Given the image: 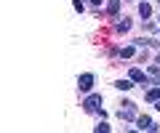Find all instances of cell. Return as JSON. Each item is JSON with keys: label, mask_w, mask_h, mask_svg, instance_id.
Returning a JSON list of instances; mask_svg holds the SVG:
<instances>
[{"label": "cell", "mask_w": 160, "mask_h": 133, "mask_svg": "<svg viewBox=\"0 0 160 133\" xmlns=\"http://www.w3.org/2000/svg\"><path fill=\"white\" fill-rule=\"evenodd\" d=\"M78 88H80L83 93H88V91L93 88V75H91V72H86V75L78 77Z\"/></svg>", "instance_id": "2"}, {"label": "cell", "mask_w": 160, "mask_h": 133, "mask_svg": "<svg viewBox=\"0 0 160 133\" xmlns=\"http://www.w3.org/2000/svg\"><path fill=\"white\" fill-rule=\"evenodd\" d=\"M147 77H152V80H155V85H160V67H158V64L147 67Z\"/></svg>", "instance_id": "4"}, {"label": "cell", "mask_w": 160, "mask_h": 133, "mask_svg": "<svg viewBox=\"0 0 160 133\" xmlns=\"http://www.w3.org/2000/svg\"><path fill=\"white\" fill-rule=\"evenodd\" d=\"M99 104H102V93H91V96L83 101V109L86 112H99Z\"/></svg>", "instance_id": "1"}, {"label": "cell", "mask_w": 160, "mask_h": 133, "mask_svg": "<svg viewBox=\"0 0 160 133\" xmlns=\"http://www.w3.org/2000/svg\"><path fill=\"white\" fill-rule=\"evenodd\" d=\"M158 64H160V53H158Z\"/></svg>", "instance_id": "14"}, {"label": "cell", "mask_w": 160, "mask_h": 133, "mask_svg": "<svg viewBox=\"0 0 160 133\" xmlns=\"http://www.w3.org/2000/svg\"><path fill=\"white\" fill-rule=\"evenodd\" d=\"M131 80H133V83H144V85H147V72H142V69H131Z\"/></svg>", "instance_id": "5"}, {"label": "cell", "mask_w": 160, "mask_h": 133, "mask_svg": "<svg viewBox=\"0 0 160 133\" xmlns=\"http://www.w3.org/2000/svg\"><path fill=\"white\" fill-rule=\"evenodd\" d=\"M115 88H118V91H131L133 80H131V77H128V80H118V83H115Z\"/></svg>", "instance_id": "6"}, {"label": "cell", "mask_w": 160, "mask_h": 133, "mask_svg": "<svg viewBox=\"0 0 160 133\" xmlns=\"http://www.w3.org/2000/svg\"><path fill=\"white\" fill-rule=\"evenodd\" d=\"M136 122H139V128H144V131H149V128H152V120H149L147 115H142V117H136Z\"/></svg>", "instance_id": "7"}, {"label": "cell", "mask_w": 160, "mask_h": 133, "mask_svg": "<svg viewBox=\"0 0 160 133\" xmlns=\"http://www.w3.org/2000/svg\"><path fill=\"white\" fill-rule=\"evenodd\" d=\"M107 11L112 13V16H118V11H120V0H109V3H107Z\"/></svg>", "instance_id": "8"}, {"label": "cell", "mask_w": 160, "mask_h": 133, "mask_svg": "<svg viewBox=\"0 0 160 133\" xmlns=\"http://www.w3.org/2000/svg\"><path fill=\"white\" fill-rule=\"evenodd\" d=\"M96 133H109V125H107V122H102V125L96 128Z\"/></svg>", "instance_id": "12"}, {"label": "cell", "mask_w": 160, "mask_h": 133, "mask_svg": "<svg viewBox=\"0 0 160 133\" xmlns=\"http://www.w3.org/2000/svg\"><path fill=\"white\" fill-rule=\"evenodd\" d=\"M147 101H160V85L152 88V91H147Z\"/></svg>", "instance_id": "9"}, {"label": "cell", "mask_w": 160, "mask_h": 133, "mask_svg": "<svg viewBox=\"0 0 160 133\" xmlns=\"http://www.w3.org/2000/svg\"><path fill=\"white\" fill-rule=\"evenodd\" d=\"M118 115H120V120H133V117H136V109H133L131 101H126V104H123V109H120Z\"/></svg>", "instance_id": "3"}, {"label": "cell", "mask_w": 160, "mask_h": 133, "mask_svg": "<svg viewBox=\"0 0 160 133\" xmlns=\"http://www.w3.org/2000/svg\"><path fill=\"white\" fill-rule=\"evenodd\" d=\"M139 13H142V16L147 19L149 13H152V6H149V3H139Z\"/></svg>", "instance_id": "10"}, {"label": "cell", "mask_w": 160, "mask_h": 133, "mask_svg": "<svg viewBox=\"0 0 160 133\" xmlns=\"http://www.w3.org/2000/svg\"><path fill=\"white\" fill-rule=\"evenodd\" d=\"M128 29H131V19H123L118 24V32H128Z\"/></svg>", "instance_id": "11"}, {"label": "cell", "mask_w": 160, "mask_h": 133, "mask_svg": "<svg viewBox=\"0 0 160 133\" xmlns=\"http://www.w3.org/2000/svg\"><path fill=\"white\" fill-rule=\"evenodd\" d=\"M91 6H102V0H91Z\"/></svg>", "instance_id": "13"}]
</instances>
